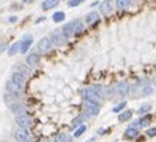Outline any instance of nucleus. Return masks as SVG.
Returning <instances> with one entry per match:
<instances>
[{
    "label": "nucleus",
    "instance_id": "f257e3e1",
    "mask_svg": "<svg viewBox=\"0 0 156 142\" xmlns=\"http://www.w3.org/2000/svg\"><path fill=\"white\" fill-rule=\"evenodd\" d=\"M16 122H17V125L20 128L28 130V128L33 125V118L30 115H27V114H20V115H17V118H16Z\"/></svg>",
    "mask_w": 156,
    "mask_h": 142
},
{
    "label": "nucleus",
    "instance_id": "f03ea898",
    "mask_svg": "<svg viewBox=\"0 0 156 142\" xmlns=\"http://www.w3.org/2000/svg\"><path fill=\"white\" fill-rule=\"evenodd\" d=\"M51 48H52V41H51V38H48V37L42 38V40L38 42V45H37V49H38V52H41V54H48V52L51 51Z\"/></svg>",
    "mask_w": 156,
    "mask_h": 142
},
{
    "label": "nucleus",
    "instance_id": "7ed1b4c3",
    "mask_svg": "<svg viewBox=\"0 0 156 142\" xmlns=\"http://www.w3.org/2000/svg\"><path fill=\"white\" fill-rule=\"evenodd\" d=\"M6 89H7L9 93H11L13 96H20L23 93V86L14 83L13 80H9L7 84H6Z\"/></svg>",
    "mask_w": 156,
    "mask_h": 142
},
{
    "label": "nucleus",
    "instance_id": "20e7f679",
    "mask_svg": "<svg viewBox=\"0 0 156 142\" xmlns=\"http://www.w3.org/2000/svg\"><path fill=\"white\" fill-rule=\"evenodd\" d=\"M84 107H86L87 113L91 114V115H97L100 113V104H98V101H89V100H86L84 101Z\"/></svg>",
    "mask_w": 156,
    "mask_h": 142
},
{
    "label": "nucleus",
    "instance_id": "39448f33",
    "mask_svg": "<svg viewBox=\"0 0 156 142\" xmlns=\"http://www.w3.org/2000/svg\"><path fill=\"white\" fill-rule=\"evenodd\" d=\"M80 94L84 98V101L86 100H89V101H98V96L91 90V87H86L83 90H80Z\"/></svg>",
    "mask_w": 156,
    "mask_h": 142
},
{
    "label": "nucleus",
    "instance_id": "423d86ee",
    "mask_svg": "<svg viewBox=\"0 0 156 142\" xmlns=\"http://www.w3.org/2000/svg\"><path fill=\"white\" fill-rule=\"evenodd\" d=\"M51 41L54 45L61 47V45H63L66 42V37L62 34V31H55V33H52V35H51Z\"/></svg>",
    "mask_w": 156,
    "mask_h": 142
},
{
    "label": "nucleus",
    "instance_id": "0eeeda50",
    "mask_svg": "<svg viewBox=\"0 0 156 142\" xmlns=\"http://www.w3.org/2000/svg\"><path fill=\"white\" fill-rule=\"evenodd\" d=\"M114 91H117L120 96H127L128 93H129V84H128L127 82H120V83L115 84Z\"/></svg>",
    "mask_w": 156,
    "mask_h": 142
},
{
    "label": "nucleus",
    "instance_id": "6e6552de",
    "mask_svg": "<svg viewBox=\"0 0 156 142\" xmlns=\"http://www.w3.org/2000/svg\"><path fill=\"white\" fill-rule=\"evenodd\" d=\"M14 137L18 142H26V141H28V138H30V132H28V130L18 128L17 131L14 132Z\"/></svg>",
    "mask_w": 156,
    "mask_h": 142
},
{
    "label": "nucleus",
    "instance_id": "1a4fd4ad",
    "mask_svg": "<svg viewBox=\"0 0 156 142\" xmlns=\"http://www.w3.org/2000/svg\"><path fill=\"white\" fill-rule=\"evenodd\" d=\"M31 44H33V37H31V34H26V35L23 37V41H21V49H20V51H21L23 54H26V52L30 49Z\"/></svg>",
    "mask_w": 156,
    "mask_h": 142
},
{
    "label": "nucleus",
    "instance_id": "9d476101",
    "mask_svg": "<svg viewBox=\"0 0 156 142\" xmlns=\"http://www.w3.org/2000/svg\"><path fill=\"white\" fill-rule=\"evenodd\" d=\"M75 24H76V20L72 21V23H68V24L63 26V28H62V34H63L66 38H69L72 34H75Z\"/></svg>",
    "mask_w": 156,
    "mask_h": 142
},
{
    "label": "nucleus",
    "instance_id": "9b49d317",
    "mask_svg": "<svg viewBox=\"0 0 156 142\" xmlns=\"http://www.w3.org/2000/svg\"><path fill=\"white\" fill-rule=\"evenodd\" d=\"M100 10H101L103 14H110L113 11V0H104L100 4Z\"/></svg>",
    "mask_w": 156,
    "mask_h": 142
},
{
    "label": "nucleus",
    "instance_id": "f8f14e48",
    "mask_svg": "<svg viewBox=\"0 0 156 142\" xmlns=\"http://www.w3.org/2000/svg\"><path fill=\"white\" fill-rule=\"evenodd\" d=\"M11 80H13L14 83L20 84V86H24V84H26V82H27L26 76H24L23 73H20V72H14V73H13V75H11Z\"/></svg>",
    "mask_w": 156,
    "mask_h": 142
},
{
    "label": "nucleus",
    "instance_id": "ddd939ff",
    "mask_svg": "<svg viewBox=\"0 0 156 142\" xmlns=\"http://www.w3.org/2000/svg\"><path fill=\"white\" fill-rule=\"evenodd\" d=\"M38 62H40V54L34 52V54H30L28 56H27V65H28L30 68L35 66Z\"/></svg>",
    "mask_w": 156,
    "mask_h": 142
},
{
    "label": "nucleus",
    "instance_id": "4468645a",
    "mask_svg": "<svg viewBox=\"0 0 156 142\" xmlns=\"http://www.w3.org/2000/svg\"><path fill=\"white\" fill-rule=\"evenodd\" d=\"M86 23L89 24V26H93V24H96V23H98V20H100V17H98V14L96 13V11H91V13H89V14L86 16Z\"/></svg>",
    "mask_w": 156,
    "mask_h": 142
},
{
    "label": "nucleus",
    "instance_id": "2eb2a0df",
    "mask_svg": "<svg viewBox=\"0 0 156 142\" xmlns=\"http://www.w3.org/2000/svg\"><path fill=\"white\" fill-rule=\"evenodd\" d=\"M138 135H139L138 128H136V127H129V128L127 130V131H125L124 137H125L127 139H134V138H136Z\"/></svg>",
    "mask_w": 156,
    "mask_h": 142
},
{
    "label": "nucleus",
    "instance_id": "dca6fc26",
    "mask_svg": "<svg viewBox=\"0 0 156 142\" xmlns=\"http://www.w3.org/2000/svg\"><path fill=\"white\" fill-rule=\"evenodd\" d=\"M58 4H59V0H44L42 4H41V9L42 10H49V9H54Z\"/></svg>",
    "mask_w": 156,
    "mask_h": 142
},
{
    "label": "nucleus",
    "instance_id": "f3484780",
    "mask_svg": "<svg viewBox=\"0 0 156 142\" xmlns=\"http://www.w3.org/2000/svg\"><path fill=\"white\" fill-rule=\"evenodd\" d=\"M11 108V113H23V114H26V107L23 106V104H18V103H16V104H11L10 106Z\"/></svg>",
    "mask_w": 156,
    "mask_h": 142
},
{
    "label": "nucleus",
    "instance_id": "a211bd4d",
    "mask_svg": "<svg viewBox=\"0 0 156 142\" xmlns=\"http://www.w3.org/2000/svg\"><path fill=\"white\" fill-rule=\"evenodd\" d=\"M131 117H132V111H131V110H125L124 113H121L120 115H118V121H120V122H124V121L131 120Z\"/></svg>",
    "mask_w": 156,
    "mask_h": 142
},
{
    "label": "nucleus",
    "instance_id": "6ab92c4d",
    "mask_svg": "<svg viewBox=\"0 0 156 142\" xmlns=\"http://www.w3.org/2000/svg\"><path fill=\"white\" fill-rule=\"evenodd\" d=\"M18 49H21V41H18V42H14V44H13L10 48H9V55H10V56L16 55V54L18 52Z\"/></svg>",
    "mask_w": 156,
    "mask_h": 142
},
{
    "label": "nucleus",
    "instance_id": "aec40b11",
    "mask_svg": "<svg viewBox=\"0 0 156 142\" xmlns=\"http://www.w3.org/2000/svg\"><path fill=\"white\" fill-rule=\"evenodd\" d=\"M131 0H117L115 2V6L117 9H120V10H124V9H127L129 6Z\"/></svg>",
    "mask_w": 156,
    "mask_h": 142
},
{
    "label": "nucleus",
    "instance_id": "412c9836",
    "mask_svg": "<svg viewBox=\"0 0 156 142\" xmlns=\"http://www.w3.org/2000/svg\"><path fill=\"white\" fill-rule=\"evenodd\" d=\"M151 120H152V117L146 115V117H144V118H141L138 122H135V125H138V127H146V125L151 122Z\"/></svg>",
    "mask_w": 156,
    "mask_h": 142
},
{
    "label": "nucleus",
    "instance_id": "4be33fe9",
    "mask_svg": "<svg viewBox=\"0 0 156 142\" xmlns=\"http://www.w3.org/2000/svg\"><path fill=\"white\" fill-rule=\"evenodd\" d=\"M52 18H54L55 23H61L65 20V13H63V11H56V13L52 16Z\"/></svg>",
    "mask_w": 156,
    "mask_h": 142
},
{
    "label": "nucleus",
    "instance_id": "5701e85b",
    "mask_svg": "<svg viewBox=\"0 0 156 142\" xmlns=\"http://www.w3.org/2000/svg\"><path fill=\"white\" fill-rule=\"evenodd\" d=\"M83 31H84L83 23L79 21V20H76V24H75V34H76V35H79V34H82Z\"/></svg>",
    "mask_w": 156,
    "mask_h": 142
},
{
    "label": "nucleus",
    "instance_id": "b1692460",
    "mask_svg": "<svg viewBox=\"0 0 156 142\" xmlns=\"http://www.w3.org/2000/svg\"><path fill=\"white\" fill-rule=\"evenodd\" d=\"M149 110H151V104H148V103H145V104H142L141 107L138 108V114L139 115H144V114H148Z\"/></svg>",
    "mask_w": 156,
    "mask_h": 142
},
{
    "label": "nucleus",
    "instance_id": "393cba45",
    "mask_svg": "<svg viewBox=\"0 0 156 142\" xmlns=\"http://www.w3.org/2000/svg\"><path fill=\"white\" fill-rule=\"evenodd\" d=\"M91 90L94 91L98 97H103V96H104V90H103V87L98 86V84H93V86H91Z\"/></svg>",
    "mask_w": 156,
    "mask_h": 142
},
{
    "label": "nucleus",
    "instance_id": "a878e982",
    "mask_svg": "<svg viewBox=\"0 0 156 142\" xmlns=\"http://www.w3.org/2000/svg\"><path fill=\"white\" fill-rule=\"evenodd\" d=\"M66 139H68V138H66V135L61 132V134H56V135H55L54 141H55V142H65Z\"/></svg>",
    "mask_w": 156,
    "mask_h": 142
},
{
    "label": "nucleus",
    "instance_id": "bb28decb",
    "mask_svg": "<svg viewBox=\"0 0 156 142\" xmlns=\"http://www.w3.org/2000/svg\"><path fill=\"white\" fill-rule=\"evenodd\" d=\"M125 106H127V103H125V101L120 103V104H117V106L113 108V113H120L122 108H125Z\"/></svg>",
    "mask_w": 156,
    "mask_h": 142
},
{
    "label": "nucleus",
    "instance_id": "cd10ccee",
    "mask_svg": "<svg viewBox=\"0 0 156 142\" xmlns=\"http://www.w3.org/2000/svg\"><path fill=\"white\" fill-rule=\"evenodd\" d=\"M86 118H87V115H84V114H83V115H79V117H77V118H76V120H75V121H73V127H76V125H79V124H82V122H83V120H86Z\"/></svg>",
    "mask_w": 156,
    "mask_h": 142
},
{
    "label": "nucleus",
    "instance_id": "c85d7f7f",
    "mask_svg": "<svg viewBox=\"0 0 156 142\" xmlns=\"http://www.w3.org/2000/svg\"><path fill=\"white\" fill-rule=\"evenodd\" d=\"M84 131H86V125H82V127H79L76 130V132H75V135H73V137H80V135H83L84 134Z\"/></svg>",
    "mask_w": 156,
    "mask_h": 142
},
{
    "label": "nucleus",
    "instance_id": "c756f323",
    "mask_svg": "<svg viewBox=\"0 0 156 142\" xmlns=\"http://www.w3.org/2000/svg\"><path fill=\"white\" fill-rule=\"evenodd\" d=\"M84 0H69L68 2V6L69 7H76V6H79L80 3H83Z\"/></svg>",
    "mask_w": 156,
    "mask_h": 142
},
{
    "label": "nucleus",
    "instance_id": "7c9ffc66",
    "mask_svg": "<svg viewBox=\"0 0 156 142\" xmlns=\"http://www.w3.org/2000/svg\"><path fill=\"white\" fill-rule=\"evenodd\" d=\"M146 135L148 137H156V128H149L146 131Z\"/></svg>",
    "mask_w": 156,
    "mask_h": 142
},
{
    "label": "nucleus",
    "instance_id": "2f4dec72",
    "mask_svg": "<svg viewBox=\"0 0 156 142\" xmlns=\"http://www.w3.org/2000/svg\"><path fill=\"white\" fill-rule=\"evenodd\" d=\"M142 93H144L145 96L151 94V93H152V89H151V86H145V87H144V90H142Z\"/></svg>",
    "mask_w": 156,
    "mask_h": 142
},
{
    "label": "nucleus",
    "instance_id": "473e14b6",
    "mask_svg": "<svg viewBox=\"0 0 156 142\" xmlns=\"http://www.w3.org/2000/svg\"><path fill=\"white\" fill-rule=\"evenodd\" d=\"M108 131H110L108 128H105V130H103V128H101V130H98V135H104V134H108Z\"/></svg>",
    "mask_w": 156,
    "mask_h": 142
},
{
    "label": "nucleus",
    "instance_id": "72a5a7b5",
    "mask_svg": "<svg viewBox=\"0 0 156 142\" xmlns=\"http://www.w3.org/2000/svg\"><path fill=\"white\" fill-rule=\"evenodd\" d=\"M9 21H10V23H16V21H17V17H16V16H14V17H10V18H9Z\"/></svg>",
    "mask_w": 156,
    "mask_h": 142
},
{
    "label": "nucleus",
    "instance_id": "f704fd0d",
    "mask_svg": "<svg viewBox=\"0 0 156 142\" xmlns=\"http://www.w3.org/2000/svg\"><path fill=\"white\" fill-rule=\"evenodd\" d=\"M4 48H6V44H0V52H2V51H3V49H4Z\"/></svg>",
    "mask_w": 156,
    "mask_h": 142
},
{
    "label": "nucleus",
    "instance_id": "c9c22d12",
    "mask_svg": "<svg viewBox=\"0 0 156 142\" xmlns=\"http://www.w3.org/2000/svg\"><path fill=\"white\" fill-rule=\"evenodd\" d=\"M23 2H24V3H33L34 0H23Z\"/></svg>",
    "mask_w": 156,
    "mask_h": 142
},
{
    "label": "nucleus",
    "instance_id": "e433bc0d",
    "mask_svg": "<svg viewBox=\"0 0 156 142\" xmlns=\"http://www.w3.org/2000/svg\"><path fill=\"white\" fill-rule=\"evenodd\" d=\"M44 20H45V18L41 17V18H38V20H37V23H41V21H44Z\"/></svg>",
    "mask_w": 156,
    "mask_h": 142
},
{
    "label": "nucleus",
    "instance_id": "4c0bfd02",
    "mask_svg": "<svg viewBox=\"0 0 156 142\" xmlns=\"http://www.w3.org/2000/svg\"><path fill=\"white\" fill-rule=\"evenodd\" d=\"M153 84L156 86V76H155V79H153Z\"/></svg>",
    "mask_w": 156,
    "mask_h": 142
},
{
    "label": "nucleus",
    "instance_id": "58836bf2",
    "mask_svg": "<svg viewBox=\"0 0 156 142\" xmlns=\"http://www.w3.org/2000/svg\"><path fill=\"white\" fill-rule=\"evenodd\" d=\"M86 142H94V139H89V141H86Z\"/></svg>",
    "mask_w": 156,
    "mask_h": 142
}]
</instances>
